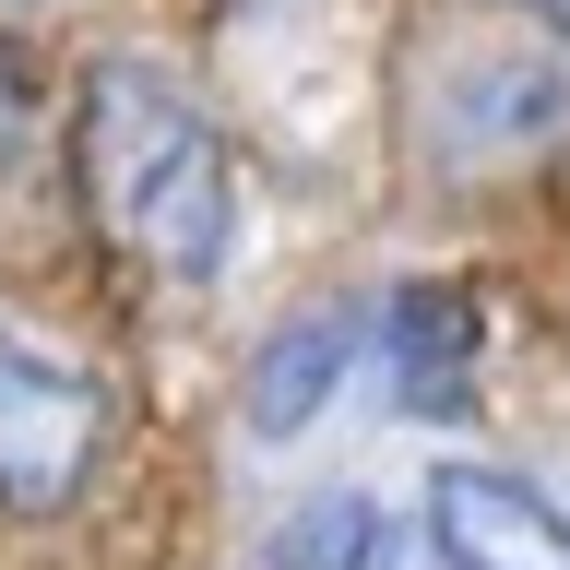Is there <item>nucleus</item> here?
I'll return each mask as SVG.
<instances>
[{
	"label": "nucleus",
	"mask_w": 570,
	"mask_h": 570,
	"mask_svg": "<svg viewBox=\"0 0 570 570\" xmlns=\"http://www.w3.org/2000/svg\"><path fill=\"white\" fill-rule=\"evenodd\" d=\"M428 559L440 570H570V511L534 475L452 463V475H428Z\"/></svg>",
	"instance_id": "nucleus-4"
},
{
	"label": "nucleus",
	"mask_w": 570,
	"mask_h": 570,
	"mask_svg": "<svg viewBox=\"0 0 570 570\" xmlns=\"http://www.w3.org/2000/svg\"><path fill=\"white\" fill-rule=\"evenodd\" d=\"M368 333H381V309H309V321H285L274 345L249 356V392H238L249 440H297V428H321V404L345 392V368H356Z\"/></svg>",
	"instance_id": "nucleus-6"
},
{
	"label": "nucleus",
	"mask_w": 570,
	"mask_h": 570,
	"mask_svg": "<svg viewBox=\"0 0 570 570\" xmlns=\"http://www.w3.org/2000/svg\"><path fill=\"white\" fill-rule=\"evenodd\" d=\"M511 12H534V24H547V36L570 48V0H511Z\"/></svg>",
	"instance_id": "nucleus-8"
},
{
	"label": "nucleus",
	"mask_w": 570,
	"mask_h": 570,
	"mask_svg": "<svg viewBox=\"0 0 570 570\" xmlns=\"http://www.w3.org/2000/svg\"><path fill=\"white\" fill-rule=\"evenodd\" d=\"M96 452H107V381L0 309V499L60 511L96 475Z\"/></svg>",
	"instance_id": "nucleus-3"
},
{
	"label": "nucleus",
	"mask_w": 570,
	"mask_h": 570,
	"mask_svg": "<svg viewBox=\"0 0 570 570\" xmlns=\"http://www.w3.org/2000/svg\"><path fill=\"white\" fill-rule=\"evenodd\" d=\"M570 131V60L511 48V36H452L416 71V142L428 167H511Z\"/></svg>",
	"instance_id": "nucleus-2"
},
{
	"label": "nucleus",
	"mask_w": 570,
	"mask_h": 570,
	"mask_svg": "<svg viewBox=\"0 0 570 570\" xmlns=\"http://www.w3.org/2000/svg\"><path fill=\"white\" fill-rule=\"evenodd\" d=\"M83 203L155 285H203L238 238V167L190 83L155 60H96L83 83Z\"/></svg>",
	"instance_id": "nucleus-1"
},
{
	"label": "nucleus",
	"mask_w": 570,
	"mask_h": 570,
	"mask_svg": "<svg viewBox=\"0 0 570 570\" xmlns=\"http://www.w3.org/2000/svg\"><path fill=\"white\" fill-rule=\"evenodd\" d=\"M262 559H274V570H381L392 559V523L356 488H321V499H297V511L274 523Z\"/></svg>",
	"instance_id": "nucleus-7"
},
{
	"label": "nucleus",
	"mask_w": 570,
	"mask_h": 570,
	"mask_svg": "<svg viewBox=\"0 0 570 570\" xmlns=\"http://www.w3.org/2000/svg\"><path fill=\"white\" fill-rule=\"evenodd\" d=\"M475 356H488V309L463 285L416 274L381 297V381L404 416H463L475 404Z\"/></svg>",
	"instance_id": "nucleus-5"
}]
</instances>
